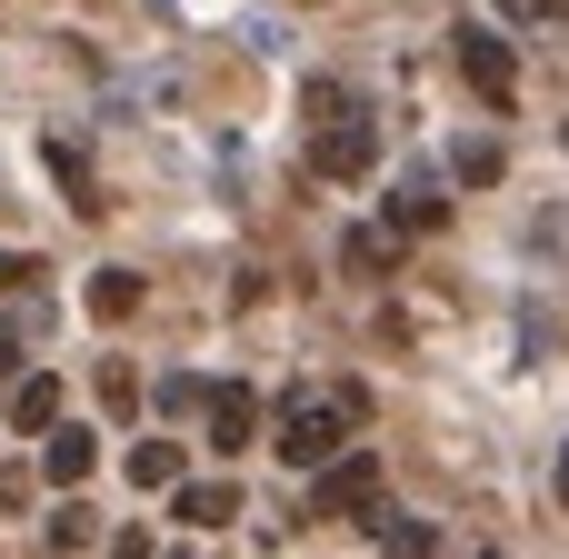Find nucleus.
I'll use <instances>...</instances> for the list:
<instances>
[{
    "label": "nucleus",
    "mask_w": 569,
    "mask_h": 559,
    "mask_svg": "<svg viewBox=\"0 0 569 559\" xmlns=\"http://www.w3.org/2000/svg\"><path fill=\"white\" fill-rule=\"evenodd\" d=\"M360 430H370V390H360V380H320V390H290L270 450H280L290 470H320V460H330L340 440H360Z\"/></svg>",
    "instance_id": "f257e3e1"
},
{
    "label": "nucleus",
    "mask_w": 569,
    "mask_h": 559,
    "mask_svg": "<svg viewBox=\"0 0 569 559\" xmlns=\"http://www.w3.org/2000/svg\"><path fill=\"white\" fill-rule=\"evenodd\" d=\"M300 100L320 110V140H310V170H320V180H360V170L380 160V130H370V120L350 110V90H340V80H310Z\"/></svg>",
    "instance_id": "f03ea898"
},
{
    "label": "nucleus",
    "mask_w": 569,
    "mask_h": 559,
    "mask_svg": "<svg viewBox=\"0 0 569 559\" xmlns=\"http://www.w3.org/2000/svg\"><path fill=\"white\" fill-rule=\"evenodd\" d=\"M310 480H320V490H310L320 520H370V510H380V450H350V440H340Z\"/></svg>",
    "instance_id": "7ed1b4c3"
},
{
    "label": "nucleus",
    "mask_w": 569,
    "mask_h": 559,
    "mask_svg": "<svg viewBox=\"0 0 569 559\" xmlns=\"http://www.w3.org/2000/svg\"><path fill=\"white\" fill-rule=\"evenodd\" d=\"M450 60H460V80H470L490 110H510V100H520V60H510V40H500V30L460 20V30H450Z\"/></svg>",
    "instance_id": "20e7f679"
},
{
    "label": "nucleus",
    "mask_w": 569,
    "mask_h": 559,
    "mask_svg": "<svg viewBox=\"0 0 569 559\" xmlns=\"http://www.w3.org/2000/svg\"><path fill=\"white\" fill-rule=\"evenodd\" d=\"M200 420H210V450H220V460H240V450L260 440V400H250L240 380H220V390H200Z\"/></svg>",
    "instance_id": "39448f33"
},
{
    "label": "nucleus",
    "mask_w": 569,
    "mask_h": 559,
    "mask_svg": "<svg viewBox=\"0 0 569 559\" xmlns=\"http://www.w3.org/2000/svg\"><path fill=\"white\" fill-rule=\"evenodd\" d=\"M90 460H100V440H90V430H70V420H50V430H40V480H50V490H80V480H90Z\"/></svg>",
    "instance_id": "423d86ee"
},
{
    "label": "nucleus",
    "mask_w": 569,
    "mask_h": 559,
    "mask_svg": "<svg viewBox=\"0 0 569 559\" xmlns=\"http://www.w3.org/2000/svg\"><path fill=\"white\" fill-rule=\"evenodd\" d=\"M40 160H50V180L70 190V210H80V220H110V190L90 180V150H80V140H50Z\"/></svg>",
    "instance_id": "0eeeda50"
},
{
    "label": "nucleus",
    "mask_w": 569,
    "mask_h": 559,
    "mask_svg": "<svg viewBox=\"0 0 569 559\" xmlns=\"http://www.w3.org/2000/svg\"><path fill=\"white\" fill-rule=\"evenodd\" d=\"M340 260H350L360 280H390V270H400V230H390V220H360V230L340 240Z\"/></svg>",
    "instance_id": "6e6552de"
},
{
    "label": "nucleus",
    "mask_w": 569,
    "mask_h": 559,
    "mask_svg": "<svg viewBox=\"0 0 569 559\" xmlns=\"http://www.w3.org/2000/svg\"><path fill=\"white\" fill-rule=\"evenodd\" d=\"M440 220H450V200H440V190H430V180H410V190H400V200H390V230H400V240H430V230H440Z\"/></svg>",
    "instance_id": "1a4fd4ad"
},
{
    "label": "nucleus",
    "mask_w": 569,
    "mask_h": 559,
    "mask_svg": "<svg viewBox=\"0 0 569 559\" xmlns=\"http://www.w3.org/2000/svg\"><path fill=\"white\" fill-rule=\"evenodd\" d=\"M130 310H140V270H90V320L120 330Z\"/></svg>",
    "instance_id": "9d476101"
},
{
    "label": "nucleus",
    "mask_w": 569,
    "mask_h": 559,
    "mask_svg": "<svg viewBox=\"0 0 569 559\" xmlns=\"http://www.w3.org/2000/svg\"><path fill=\"white\" fill-rule=\"evenodd\" d=\"M170 510L190 520V530H220V520H240V490L220 480V490H190V480H170Z\"/></svg>",
    "instance_id": "9b49d317"
},
{
    "label": "nucleus",
    "mask_w": 569,
    "mask_h": 559,
    "mask_svg": "<svg viewBox=\"0 0 569 559\" xmlns=\"http://www.w3.org/2000/svg\"><path fill=\"white\" fill-rule=\"evenodd\" d=\"M50 420H60V380H20V390H10V430H30V440H40Z\"/></svg>",
    "instance_id": "f8f14e48"
},
{
    "label": "nucleus",
    "mask_w": 569,
    "mask_h": 559,
    "mask_svg": "<svg viewBox=\"0 0 569 559\" xmlns=\"http://www.w3.org/2000/svg\"><path fill=\"white\" fill-rule=\"evenodd\" d=\"M180 480V440H130V490H170Z\"/></svg>",
    "instance_id": "ddd939ff"
},
{
    "label": "nucleus",
    "mask_w": 569,
    "mask_h": 559,
    "mask_svg": "<svg viewBox=\"0 0 569 559\" xmlns=\"http://www.w3.org/2000/svg\"><path fill=\"white\" fill-rule=\"evenodd\" d=\"M360 530H370L380 550H400V559H430V550H440V530H430V520H380V510H370Z\"/></svg>",
    "instance_id": "4468645a"
},
{
    "label": "nucleus",
    "mask_w": 569,
    "mask_h": 559,
    "mask_svg": "<svg viewBox=\"0 0 569 559\" xmlns=\"http://www.w3.org/2000/svg\"><path fill=\"white\" fill-rule=\"evenodd\" d=\"M100 400H110V410H140V380H130V360H100Z\"/></svg>",
    "instance_id": "2eb2a0df"
},
{
    "label": "nucleus",
    "mask_w": 569,
    "mask_h": 559,
    "mask_svg": "<svg viewBox=\"0 0 569 559\" xmlns=\"http://www.w3.org/2000/svg\"><path fill=\"white\" fill-rule=\"evenodd\" d=\"M90 540H100V530H90V510H80V500H70V510H60V520H50V550H90Z\"/></svg>",
    "instance_id": "dca6fc26"
},
{
    "label": "nucleus",
    "mask_w": 569,
    "mask_h": 559,
    "mask_svg": "<svg viewBox=\"0 0 569 559\" xmlns=\"http://www.w3.org/2000/svg\"><path fill=\"white\" fill-rule=\"evenodd\" d=\"M30 280H40V260H30V250H0V300H10V290H30Z\"/></svg>",
    "instance_id": "f3484780"
},
{
    "label": "nucleus",
    "mask_w": 569,
    "mask_h": 559,
    "mask_svg": "<svg viewBox=\"0 0 569 559\" xmlns=\"http://www.w3.org/2000/svg\"><path fill=\"white\" fill-rule=\"evenodd\" d=\"M510 10H520V20H560V0H510Z\"/></svg>",
    "instance_id": "a211bd4d"
},
{
    "label": "nucleus",
    "mask_w": 569,
    "mask_h": 559,
    "mask_svg": "<svg viewBox=\"0 0 569 559\" xmlns=\"http://www.w3.org/2000/svg\"><path fill=\"white\" fill-rule=\"evenodd\" d=\"M10 360H20V320H0V370H10Z\"/></svg>",
    "instance_id": "6ab92c4d"
}]
</instances>
